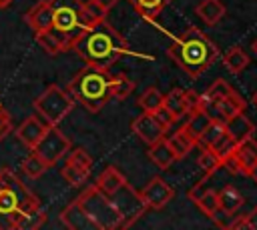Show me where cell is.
Instances as JSON below:
<instances>
[{
  "instance_id": "obj_1",
  "label": "cell",
  "mask_w": 257,
  "mask_h": 230,
  "mask_svg": "<svg viewBox=\"0 0 257 230\" xmlns=\"http://www.w3.org/2000/svg\"><path fill=\"white\" fill-rule=\"evenodd\" d=\"M203 186L211 188L219 200L217 212L211 220L219 228H227L237 216L253 218L257 214V176L255 172L231 170L227 166H217L213 172H205L199 180Z\"/></svg>"
},
{
  "instance_id": "obj_2",
  "label": "cell",
  "mask_w": 257,
  "mask_h": 230,
  "mask_svg": "<svg viewBox=\"0 0 257 230\" xmlns=\"http://www.w3.org/2000/svg\"><path fill=\"white\" fill-rule=\"evenodd\" d=\"M0 218L10 228H36L46 220L38 196L10 168L0 170Z\"/></svg>"
},
{
  "instance_id": "obj_3",
  "label": "cell",
  "mask_w": 257,
  "mask_h": 230,
  "mask_svg": "<svg viewBox=\"0 0 257 230\" xmlns=\"http://www.w3.org/2000/svg\"><path fill=\"white\" fill-rule=\"evenodd\" d=\"M70 50H74L76 56L84 60V64L98 68H110L114 62H118L120 56L128 54L124 38L104 18L84 28Z\"/></svg>"
},
{
  "instance_id": "obj_4",
  "label": "cell",
  "mask_w": 257,
  "mask_h": 230,
  "mask_svg": "<svg viewBox=\"0 0 257 230\" xmlns=\"http://www.w3.org/2000/svg\"><path fill=\"white\" fill-rule=\"evenodd\" d=\"M169 56L191 78H199L217 58V44L199 28H187L169 46Z\"/></svg>"
},
{
  "instance_id": "obj_5",
  "label": "cell",
  "mask_w": 257,
  "mask_h": 230,
  "mask_svg": "<svg viewBox=\"0 0 257 230\" xmlns=\"http://www.w3.org/2000/svg\"><path fill=\"white\" fill-rule=\"evenodd\" d=\"M110 78H112V74L108 72V68H98V66L86 64L68 82L66 92L72 96V100L76 104L84 106L88 112H98L112 98Z\"/></svg>"
},
{
  "instance_id": "obj_6",
  "label": "cell",
  "mask_w": 257,
  "mask_h": 230,
  "mask_svg": "<svg viewBox=\"0 0 257 230\" xmlns=\"http://www.w3.org/2000/svg\"><path fill=\"white\" fill-rule=\"evenodd\" d=\"M48 2L52 6L50 32L56 34L64 50H70L74 40L80 36V32L96 20L88 16L82 0H48Z\"/></svg>"
},
{
  "instance_id": "obj_7",
  "label": "cell",
  "mask_w": 257,
  "mask_h": 230,
  "mask_svg": "<svg viewBox=\"0 0 257 230\" xmlns=\"http://www.w3.org/2000/svg\"><path fill=\"white\" fill-rule=\"evenodd\" d=\"M76 204L80 206V210L86 214V218L94 224L96 230H114V228H122V216L116 210V206L110 202V198L106 194H102L94 184L84 188L78 198Z\"/></svg>"
},
{
  "instance_id": "obj_8",
  "label": "cell",
  "mask_w": 257,
  "mask_h": 230,
  "mask_svg": "<svg viewBox=\"0 0 257 230\" xmlns=\"http://www.w3.org/2000/svg\"><path fill=\"white\" fill-rule=\"evenodd\" d=\"M74 104L76 102L72 100V96L64 88H60L56 84H50L34 100V110H36V114L44 122H48L50 126H58L70 114V110L74 108Z\"/></svg>"
},
{
  "instance_id": "obj_9",
  "label": "cell",
  "mask_w": 257,
  "mask_h": 230,
  "mask_svg": "<svg viewBox=\"0 0 257 230\" xmlns=\"http://www.w3.org/2000/svg\"><path fill=\"white\" fill-rule=\"evenodd\" d=\"M70 148H72V144H70V140L64 136V132L58 130V126H50V128L44 132V136L36 142V146L32 148V152H34L36 156H40V160L50 168V166H54L60 158H64Z\"/></svg>"
},
{
  "instance_id": "obj_10",
  "label": "cell",
  "mask_w": 257,
  "mask_h": 230,
  "mask_svg": "<svg viewBox=\"0 0 257 230\" xmlns=\"http://www.w3.org/2000/svg\"><path fill=\"white\" fill-rule=\"evenodd\" d=\"M110 202L116 206V210L122 216V228H128L135 224V220H139L143 216V212L147 210L145 200L141 198V194L128 184L124 182L118 190H114L110 196Z\"/></svg>"
},
{
  "instance_id": "obj_11",
  "label": "cell",
  "mask_w": 257,
  "mask_h": 230,
  "mask_svg": "<svg viewBox=\"0 0 257 230\" xmlns=\"http://www.w3.org/2000/svg\"><path fill=\"white\" fill-rule=\"evenodd\" d=\"M197 144L201 148H211L213 152H217V156L223 160L225 156H229L235 148V140L227 134L225 130V124L219 122V120H211V124L205 128V132L199 136Z\"/></svg>"
},
{
  "instance_id": "obj_12",
  "label": "cell",
  "mask_w": 257,
  "mask_h": 230,
  "mask_svg": "<svg viewBox=\"0 0 257 230\" xmlns=\"http://www.w3.org/2000/svg\"><path fill=\"white\" fill-rule=\"evenodd\" d=\"M197 100L199 94L183 88H173L171 92L163 94V108H167L175 120H181L183 116H187V112H191L197 106Z\"/></svg>"
},
{
  "instance_id": "obj_13",
  "label": "cell",
  "mask_w": 257,
  "mask_h": 230,
  "mask_svg": "<svg viewBox=\"0 0 257 230\" xmlns=\"http://www.w3.org/2000/svg\"><path fill=\"white\" fill-rule=\"evenodd\" d=\"M133 132H135L147 146H151V144H155V142H159V140L165 138L167 128L157 120V116H155L153 112H145V114H141L139 118H135V122H133Z\"/></svg>"
},
{
  "instance_id": "obj_14",
  "label": "cell",
  "mask_w": 257,
  "mask_h": 230,
  "mask_svg": "<svg viewBox=\"0 0 257 230\" xmlns=\"http://www.w3.org/2000/svg\"><path fill=\"white\" fill-rule=\"evenodd\" d=\"M173 196H175V190H173L163 178H159V176L153 178V180L143 188V192H141V198L145 200L147 208H155V210L167 206V204L173 200Z\"/></svg>"
},
{
  "instance_id": "obj_15",
  "label": "cell",
  "mask_w": 257,
  "mask_h": 230,
  "mask_svg": "<svg viewBox=\"0 0 257 230\" xmlns=\"http://www.w3.org/2000/svg\"><path fill=\"white\" fill-rule=\"evenodd\" d=\"M50 128V124L48 122H44L38 114H30L28 118H24L22 120V124L14 130V134H16V138L26 146V148H34L36 146V142L44 136V132Z\"/></svg>"
},
{
  "instance_id": "obj_16",
  "label": "cell",
  "mask_w": 257,
  "mask_h": 230,
  "mask_svg": "<svg viewBox=\"0 0 257 230\" xmlns=\"http://www.w3.org/2000/svg\"><path fill=\"white\" fill-rule=\"evenodd\" d=\"M231 156H233V160L237 162V166L241 170L253 174L257 170V140L253 136H249V138L237 142Z\"/></svg>"
},
{
  "instance_id": "obj_17",
  "label": "cell",
  "mask_w": 257,
  "mask_h": 230,
  "mask_svg": "<svg viewBox=\"0 0 257 230\" xmlns=\"http://www.w3.org/2000/svg\"><path fill=\"white\" fill-rule=\"evenodd\" d=\"M24 22L34 32L50 30V24H52V6H50V2L48 0H40L34 6H30V10L24 14Z\"/></svg>"
},
{
  "instance_id": "obj_18",
  "label": "cell",
  "mask_w": 257,
  "mask_h": 230,
  "mask_svg": "<svg viewBox=\"0 0 257 230\" xmlns=\"http://www.w3.org/2000/svg\"><path fill=\"white\" fill-rule=\"evenodd\" d=\"M60 220L66 228L70 230H96L94 224L86 218V214L80 210V206L76 204V200H72L62 212H60Z\"/></svg>"
},
{
  "instance_id": "obj_19",
  "label": "cell",
  "mask_w": 257,
  "mask_h": 230,
  "mask_svg": "<svg viewBox=\"0 0 257 230\" xmlns=\"http://www.w3.org/2000/svg\"><path fill=\"white\" fill-rule=\"evenodd\" d=\"M223 124H225L227 134H229L235 142H241V140H245V138L253 136V132H255L253 122H251L243 112H239V114H235V116L227 118Z\"/></svg>"
},
{
  "instance_id": "obj_20",
  "label": "cell",
  "mask_w": 257,
  "mask_h": 230,
  "mask_svg": "<svg viewBox=\"0 0 257 230\" xmlns=\"http://www.w3.org/2000/svg\"><path fill=\"white\" fill-rule=\"evenodd\" d=\"M126 182V178L122 176V172L118 170V168H114V166H106L100 174H98V178H96V188L102 192V194H106V196H110L114 190H118L122 184Z\"/></svg>"
},
{
  "instance_id": "obj_21",
  "label": "cell",
  "mask_w": 257,
  "mask_h": 230,
  "mask_svg": "<svg viewBox=\"0 0 257 230\" xmlns=\"http://www.w3.org/2000/svg\"><path fill=\"white\" fill-rule=\"evenodd\" d=\"M187 116H189V118L185 120V124H183L181 128H183V130L197 142L199 136L205 132V128L211 124V118H209L203 110H199V108H193L191 112H187Z\"/></svg>"
},
{
  "instance_id": "obj_22",
  "label": "cell",
  "mask_w": 257,
  "mask_h": 230,
  "mask_svg": "<svg viewBox=\"0 0 257 230\" xmlns=\"http://www.w3.org/2000/svg\"><path fill=\"white\" fill-rule=\"evenodd\" d=\"M197 16L205 24L213 26V24H217L225 16V4L221 0H203L197 6Z\"/></svg>"
},
{
  "instance_id": "obj_23",
  "label": "cell",
  "mask_w": 257,
  "mask_h": 230,
  "mask_svg": "<svg viewBox=\"0 0 257 230\" xmlns=\"http://www.w3.org/2000/svg\"><path fill=\"white\" fill-rule=\"evenodd\" d=\"M149 158H151V160H153V162H155V164H157L161 170L169 168V166H171V164L177 160L175 152L171 150V146L167 144V140H165V138L149 146Z\"/></svg>"
},
{
  "instance_id": "obj_24",
  "label": "cell",
  "mask_w": 257,
  "mask_h": 230,
  "mask_svg": "<svg viewBox=\"0 0 257 230\" xmlns=\"http://www.w3.org/2000/svg\"><path fill=\"white\" fill-rule=\"evenodd\" d=\"M167 140V144L171 146V150L175 152V156H177V160L179 158H185L191 150H193V146H197V142L183 130V128H179L177 132H173L169 138H165Z\"/></svg>"
},
{
  "instance_id": "obj_25",
  "label": "cell",
  "mask_w": 257,
  "mask_h": 230,
  "mask_svg": "<svg viewBox=\"0 0 257 230\" xmlns=\"http://www.w3.org/2000/svg\"><path fill=\"white\" fill-rule=\"evenodd\" d=\"M223 64H225V68L231 74H239V72H243L249 66V56H247V52L241 46H233V48H229L225 52Z\"/></svg>"
},
{
  "instance_id": "obj_26",
  "label": "cell",
  "mask_w": 257,
  "mask_h": 230,
  "mask_svg": "<svg viewBox=\"0 0 257 230\" xmlns=\"http://www.w3.org/2000/svg\"><path fill=\"white\" fill-rule=\"evenodd\" d=\"M245 110V100L241 98V94H237L235 90H231L221 102H219V120L225 122L227 118L239 114Z\"/></svg>"
},
{
  "instance_id": "obj_27",
  "label": "cell",
  "mask_w": 257,
  "mask_h": 230,
  "mask_svg": "<svg viewBox=\"0 0 257 230\" xmlns=\"http://www.w3.org/2000/svg\"><path fill=\"white\" fill-rule=\"evenodd\" d=\"M171 0H128V4L147 20H155Z\"/></svg>"
},
{
  "instance_id": "obj_28",
  "label": "cell",
  "mask_w": 257,
  "mask_h": 230,
  "mask_svg": "<svg viewBox=\"0 0 257 230\" xmlns=\"http://www.w3.org/2000/svg\"><path fill=\"white\" fill-rule=\"evenodd\" d=\"M34 40H36V44H38L46 54H50V56H56V54H60V52H66L64 46H62V42H60V40L56 38V34H52L50 30L34 32Z\"/></svg>"
},
{
  "instance_id": "obj_29",
  "label": "cell",
  "mask_w": 257,
  "mask_h": 230,
  "mask_svg": "<svg viewBox=\"0 0 257 230\" xmlns=\"http://www.w3.org/2000/svg\"><path fill=\"white\" fill-rule=\"evenodd\" d=\"M60 174H62V178H64L70 186H82V184L88 180L90 170L80 168V166H76V164H72V162H64V166L60 168Z\"/></svg>"
},
{
  "instance_id": "obj_30",
  "label": "cell",
  "mask_w": 257,
  "mask_h": 230,
  "mask_svg": "<svg viewBox=\"0 0 257 230\" xmlns=\"http://www.w3.org/2000/svg\"><path fill=\"white\" fill-rule=\"evenodd\" d=\"M133 88H135V82L126 74H122V72L112 74V78H110V94H112V98L122 100L133 92Z\"/></svg>"
},
{
  "instance_id": "obj_31",
  "label": "cell",
  "mask_w": 257,
  "mask_h": 230,
  "mask_svg": "<svg viewBox=\"0 0 257 230\" xmlns=\"http://www.w3.org/2000/svg\"><path fill=\"white\" fill-rule=\"evenodd\" d=\"M139 106H141L145 112H155V110H159V108L163 106V92H161L159 88H155V86L147 88V90L141 94V98H139Z\"/></svg>"
},
{
  "instance_id": "obj_32",
  "label": "cell",
  "mask_w": 257,
  "mask_h": 230,
  "mask_svg": "<svg viewBox=\"0 0 257 230\" xmlns=\"http://www.w3.org/2000/svg\"><path fill=\"white\" fill-rule=\"evenodd\" d=\"M20 168H22V172H24L28 178H38V176H42V174L48 170V166H46V164L40 160V156H36L32 150H30V154L22 160Z\"/></svg>"
},
{
  "instance_id": "obj_33",
  "label": "cell",
  "mask_w": 257,
  "mask_h": 230,
  "mask_svg": "<svg viewBox=\"0 0 257 230\" xmlns=\"http://www.w3.org/2000/svg\"><path fill=\"white\" fill-rule=\"evenodd\" d=\"M197 164L203 172H213L217 166H221V158L211 148H201V154L197 158Z\"/></svg>"
},
{
  "instance_id": "obj_34",
  "label": "cell",
  "mask_w": 257,
  "mask_h": 230,
  "mask_svg": "<svg viewBox=\"0 0 257 230\" xmlns=\"http://www.w3.org/2000/svg\"><path fill=\"white\" fill-rule=\"evenodd\" d=\"M66 162H72V164H76V166H80V168H86V170L92 168V158H90V154H88L84 148L68 150V152H66Z\"/></svg>"
},
{
  "instance_id": "obj_35",
  "label": "cell",
  "mask_w": 257,
  "mask_h": 230,
  "mask_svg": "<svg viewBox=\"0 0 257 230\" xmlns=\"http://www.w3.org/2000/svg\"><path fill=\"white\" fill-rule=\"evenodd\" d=\"M12 130H14L12 118H10V114L4 110V106H2V102H0V140H4Z\"/></svg>"
},
{
  "instance_id": "obj_36",
  "label": "cell",
  "mask_w": 257,
  "mask_h": 230,
  "mask_svg": "<svg viewBox=\"0 0 257 230\" xmlns=\"http://www.w3.org/2000/svg\"><path fill=\"white\" fill-rule=\"evenodd\" d=\"M153 114L157 116V120H159V122H161V124H163L165 128H169V126H173V124L177 122V120L173 118V114H171V112H169L167 108H163V106H161L159 110H155Z\"/></svg>"
},
{
  "instance_id": "obj_37",
  "label": "cell",
  "mask_w": 257,
  "mask_h": 230,
  "mask_svg": "<svg viewBox=\"0 0 257 230\" xmlns=\"http://www.w3.org/2000/svg\"><path fill=\"white\" fill-rule=\"evenodd\" d=\"M90 2H92L94 6H98L102 12H108V10H110L118 0H90Z\"/></svg>"
},
{
  "instance_id": "obj_38",
  "label": "cell",
  "mask_w": 257,
  "mask_h": 230,
  "mask_svg": "<svg viewBox=\"0 0 257 230\" xmlns=\"http://www.w3.org/2000/svg\"><path fill=\"white\" fill-rule=\"evenodd\" d=\"M12 2H14V0H0V8H8Z\"/></svg>"
},
{
  "instance_id": "obj_39",
  "label": "cell",
  "mask_w": 257,
  "mask_h": 230,
  "mask_svg": "<svg viewBox=\"0 0 257 230\" xmlns=\"http://www.w3.org/2000/svg\"><path fill=\"white\" fill-rule=\"evenodd\" d=\"M251 48H253V52H255V54H257V40H255V42H253V46H251Z\"/></svg>"
},
{
  "instance_id": "obj_40",
  "label": "cell",
  "mask_w": 257,
  "mask_h": 230,
  "mask_svg": "<svg viewBox=\"0 0 257 230\" xmlns=\"http://www.w3.org/2000/svg\"><path fill=\"white\" fill-rule=\"evenodd\" d=\"M253 104H255V106H257V92H255V94H253Z\"/></svg>"
}]
</instances>
